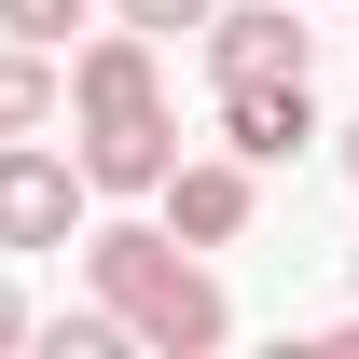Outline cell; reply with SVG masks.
Returning <instances> with one entry per match:
<instances>
[{"mask_svg": "<svg viewBox=\"0 0 359 359\" xmlns=\"http://www.w3.org/2000/svg\"><path fill=\"white\" fill-rule=\"evenodd\" d=\"M69 152H83L97 194H166L180 111H166V55H152V28H97V42L69 55Z\"/></svg>", "mask_w": 359, "mask_h": 359, "instance_id": "obj_1", "label": "cell"}, {"mask_svg": "<svg viewBox=\"0 0 359 359\" xmlns=\"http://www.w3.org/2000/svg\"><path fill=\"white\" fill-rule=\"evenodd\" d=\"M83 290L125 318L152 359H208V346H235L222 276L194 263V235H166V222H83Z\"/></svg>", "mask_w": 359, "mask_h": 359, "instance_id": "obj_2", "label": "cell"}, {"mask_svg": "<svg viewBox=\"0 0 359 359\" xmlns=\"http://www.w3.org/2000/svg\"><path fill=\"white\" fill-rule=\"evenodd\" d=\"M83 208H97L83 152H55V138H0V249H83Z\"/></svg>", "mask_w": 359, "mask_h": 359, "instance_id": "obj_3", "label": "cell"}, {"mask_svg": "<svg viewBox=\"0 0 359 359\" xmlns=\"http://www.w3.org/2000/svg\"><path fill=\"white\" fill-rule=\"evenodd\" d=\"M194 42H208V83H318V28H304V0H222Z\"/></svg>", "mask_w": 359, "mask_h": 359, "instance_id": "obj_4", "label": "cell"}, {"mask_svg": "<svg viewBox=\"0 0 359 359\" xmlns=\"http://www.w3.org/2000/svg\"><path fill=\"white\" fill-rule=\"evenodd\" d=\"M152 208H166V235H194V249H235V235H249V208H263V166H249L235 138H222V152H180Z\"/></svg>", "mask_w": 359, "mask_h": 359, "instance_id": "obj_5", "label": "cell"}, {"mask_svg": "<svg viewBox=\"0 0 359 359\" xmlns=\"http://www.w3.org/2000/svg\"><path fill=\"white\" fill-rule=\"evenodd\" d=\"M222 138L249 152V166H290L318 138V83H222Z\"/></svg>", "mask_w": 359, "mask_h": 359, "instance_id": "obj_6", "label": "cell"}, {"mask_svg": "<svg viewBox=\"0 0 359 359\" xmlns=\"http://www.w3.org/2000/svg\"><path fill=\"white\" fill-rule=\"evenodd\" d=\"M55 111H69V69L42 42H0V138H42Z\"/></svg>", "mask_w": 359, "mask_h": 359, "instance_id": "obj_7", "label": "cell"}, {"mask_svg": "<svg viewBox=\"0 0 359 359\" xmlns=\"http://www.w3.org/2000/svg\"><path fill=\"white\" fill-rule=\"evenodd\" d=\"M42 346H55V359H125L138 332H125V318H111V304H97V290H83V304H69V318H42Z\"/></svg>", "mask_w": 359, "mask_h": 359, "instance_id": "obj_8", "label": "cell"}, {"mask_svg": "<svg viewBox=\"0 0 359 359\" xmlns=\"http://www.w3.org/2000/svg\"><path fill=\"white\" fill-rule=\"evenodd\" d=\"M97 0H0V42H42V55H69V28H83Z\"/></svg>", "mask_w": 359, "mask_h": 359, "instance_id": "obj_9", "label": "cell"}, {"mask_svg": "<svg viewBox=\"0 0 359 359\" xmlns=\"http://www.w3.org/2000/svg\"><path fill=\"white\" fill-rule=\"evenodd\" d=\"M111 14H125V28H152V42H180V28H208L222 0H111Z\"/></svg>", "mask_w": 359, "mask_h": 359, "instance_id": "obj_10", "label": "cell"}, {"mask_svg": "<svg viewBox=\"0 0 359 359\" xmlns=\"http://www.w3.org/2000/svg\"><path fill=\"white\" fill-rule=\"evenodd\" d=\"M28 332H42V318H28V290H0V346H28Z\"/></svg>", "mask_w": 359, "mask_h": 359, "instance_id": "obj_11", "label": "cell"}, {"mask_svg": "<svg viewBox=\"0 0 359 359\" xmlns=\"http://www.w3.org/2000/svg\"><path fill=\"white\" fill-rule=\"evenodd\" d=\"M332 152H346V180H359V125H346V138H332Z\"/></svg>", "mask_w": 359, "mask_h": 359, "instance_id": "obj_12", "label": "cell"}, {"mask_svg": "<svg viewBox=\"0 0 359 359\" xmlns=\"http://www.w3.org/2000/svg\"><path fill=\"white\" fill-rule=\"evenodd\" d=\"M346 276H359V249H346Z\"/></svg>", "mask_w": 359, "mask_h": 359, "instance_id": "obj_13", "label": "cell"}]
</instances>
